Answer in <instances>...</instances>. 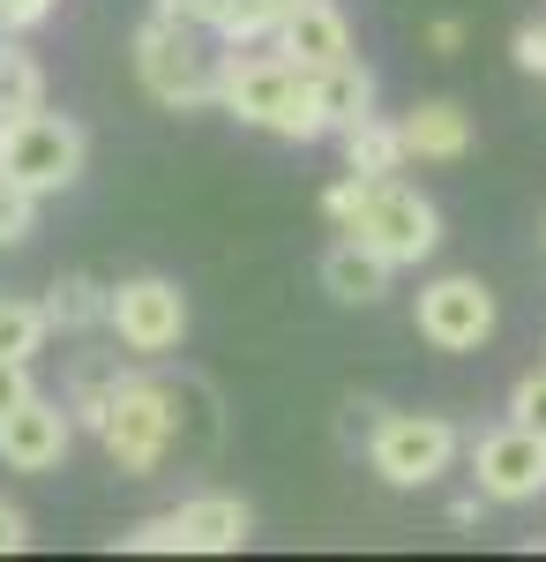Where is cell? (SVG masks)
Instances as JSON below:
<instances>
[{
	"instance_id": "1",
	"label": "cell",
	"mask_w": 546,
	"mask_h": 562,
	"mask_svg": "<svg viewBox=\"0 0 546 562\" xmlns=\"http://www.w3.org/2000/svg\"><path fill=\"white\" fill-rule=\"evenodd\" d=\"M217 105L248 128H270L285 143H322L330 135V113L315 98V76L285 60L277 45H232L217 60Z\"/></svg>"
},
{
	"instance_id": "2",
	"label": "cell",
	"mask_w": 546,
	"mask_h": 562,
	"mask_svg": "<svg viewBox=\"0 0 546 562\" xmlns=\"http://www.w3.org/2000/svg\"><path fill=\"white\" fill-rule=\"evenodd\" d=\"M98 442H105V458L121 465V473H158L172 450V435H180V397L166 383H150V375H113V397H105V413H98Z\"/></svg>"
},
{
	"instance_id": "3",
	"label": "cell",
	"mask_w": 546,
	"mask_h": 562,
	"mask_svg": "<svg viewBox=\"0 0 546 562\" xmlns=\"http://www.w3.org/2000/svg\"><path fill=\"white\" fill-rule=\"evenodd\" d=\"M195 38H203V31L166 23V15H150V23L135 31V83L150 90L166 113H211L217 105V60Z\"/></svg>"
},
{
	"instance_id": "4",
	"label": "cell",
	"mask_w": 546,
	"mask_h": 562,
	"mask_svg": "<svg viewBox=\"0 0 546 562\" xmlns=\"http://www.w3.org/2000/svg\"><path fill=\"white\" fill-rule=\"evenodd\" d=\"M90 135L68 121V113H23V121H0V180L31 188V195H60L83 180Z\"/></svg>"
},
{
	"instance_id": "5",
	"label": "cell",
	"mask_w": 546,
	"mask_h": 562,
	"mask_svg": "<svg viewBox=\"0 0 546 562\" xmlns=\"http://www.w3.org/2000/svg\"><path fill=\"white\" fill-rule=\"evenodd\" d=\"M344 233L360 248H375L382 262L412 270V262H426L442 248V211L426 203L420 188H405V180H367V195H360V211L344 217Z\"/></svg>"
},
{
	"instance_id": "6",
	"label": "cell",
	"mask_w": 546,
	"mask_h": 562,
	"mask_svg": "<svg viewBox=\"0 0 546 562\" xmlns=\"http://www.w3.org/2000/svg\"><path fill=\"white\" fill-rule=\"evenodd\" d=\"M457 450H464V435L442 413H382L375 435H367V465L389 487H434L457 465Z\"/></svg>"
},
{
	"instance_id": "7",
	"label": "cell",
	"mask_w": 546,
	"mask_h": 562,
	"mask_svg": "<svg viewBox=\"0 0 546 562\" xmlns=\"http://www.w3.org/2000/svg\"><path fill=\"white\" fill-rule=\"evenodd\" d=\"M412 323H420V338L434 352H479L487 338H494V323H502V301H494V285H487V278L450 270V278L420 285Z\"/></svg>"
},
{
	"instance_id": "8",
	"label": "cell",
	"mask_w": 546,
	"mask_h": 562,
	"mask_svg": "<svg viewBox=\"0 0 546 562\" xmlns=\"http://www.w3.org/2000/svg\"><path fill=\"white\" fill-rule=\"evenodd\" d=\"M105 330L121 338L127 352H143V360H158L187 338V293L158 278V270H143V278H121L113 285V307H105Z\"/></svg>"
},
{
	"instance_id": "9",
	"label": "cell",
	"mask_w": 546,
	"mask_h": 562,
	"mask_svg": "<svg viewBox=\"0 0 546 562\" xmlns=\"http://www.w3.org/2000/svg\"><path fill=\"white\" fill-rule=\"evenodd\" d=\"M471 487L487 495V503H539L546 495V435L516 428H487L471 442Z\"/></svg>"
},
{
	"instance_id": "10",
	"label": "cell",
	"mask_w": 546,
	"mask_h": 562,
	"mask_svg": "<svg viewBox=\"0 0 546 562\" xmlns=\"http://www.w3.org/2000/svg\"><path fill=\"white\" fill-rule=\"evenodd\" d=\"M68 442H76V413L38 390V397H23V405L0 420V465H8V473H53V465L68 458Z\"/></svg>"
},
{
	"instance_id": "11",
	"label": "cell",
	"mask_w": 546,
	"mask_h": 562,
	"mask_svg": "<svg viewBox=\"0 0 546 562\" xmlns=\"http://www.w3.org/2000/svg\"><path fill=\"white\" fill-rule=\"evenodd\" d=\"M270 45L315 76V68H337V60H352V23H344V8H337V0H299L293 15L277 23V38H270Z\"/></svg>"
},
{
	"instance_id": "12",
	"label": "cell",
	"mask_w": 546,
	"mask_h": 562,
	"mask_svg": "<svg viewBox=\"0 0 546 562\" xmlns=\"http://www.w3.org/2000/svg\"><path fill=\"white\" fill-rule=\"evenodd\" d=\"M172 518H180V555H232L254 540V510L240 495H187Z\"/></svg>"
},
{
	"instance_id": "13",
	"label": "cell",
	"mask_w": 546,
	"mask_h": 562,
	"mask_svg": "<svg viewBox=\"0 0 546 562\" xmlns=\"http://www.w3.org/2000/svg\"><path fill=\"white\" fill-rule=\"evenodd\" d=\"M389 278H397V262H382L375 248H360L352 233L337 240L330 256H322V293L344 307H375L382 293H389Z\"/></svg>"
},
{
	"instance_id": "14",
	"label": "cell",
	"mask_w": 546,
	"mask_h": 562,
	"mask_svg": "<svg viewBox=\"0 0 546 562\" xmlns=\"http://www.w3.org/2000/svg\"><path fill=\"white\" fill-rule=\"evenodd\" d=\"M405 143H412L420 166H457L464 150H471V113L450 105V98H426V105L405 113Z\"/></svg>"
},
{
	"instance_id": "15",
	"label": "cell",
	"mask_w": 546,
	"mask_h": 562,
	"mask_svg": "<svg viewBox=\"0 0 546 562\" xmlns=\"http://www.w3.org/2000/svg\"><path fill=\"white\" fill-rule=\"evenodd\" d=\"M405 166H412V143H405V121H382V113H367V121H352V128H344V173L397 180Z\"/></svg>"
},
{
	"instance_id": "16",
	"label": "cell",
	"mask_w": 546,
	"mask_h": 562,
	"mask_svg": "<svg viewBox=\"0 0 546 562\" xmlns=\"http://www.w3.org/2000/svg\"><path fill=\"white\" fill-rule=\"evenodd\" d=\"M315 98H322V113H330V135H344L352 121L375 113V68H367L360 53L337 60V68H315Z\"/></svg>"
},
{
	"instance_id": "17",
	"label": "cell",
	"mask_w": 546,
	"mask_h": 562,
	"mask_svg": "<svg viewBox=\"0 0 546 562\" xmlns=\"http://www.w3.org/2000/svg\"><path fill=\"white\" fill-rule=\"evenodd\" d=\"M45 105V68L15 45V31H0V121H23Z\"/></svg>"
},
{
	"instance_id": "18",
	"label": "cell",
	"mask_w": 546,
	"mask_h": 562,
	"mask_svg": "<svg viewBox=\"0 0 546 562\" xmlns=\"http://www.w3.org/2000/svg\"><path fill=\"white\" fill-rule=\"evenodd\" d=\"M105 307H113V285H98L90 270H68L53 285L45 315H53V330H90V323H105Z\"/></svg>"
},
{
	"instance_id": "19",
	"label": "cell",
	"mask_w": 546,
	"mask_h": 562,
	"mask_svg": "<svg viewBox=\"0 0 546 562\" xmlns=\"http://www.w3.org/2000/svg\"><path fill=\"white\" fill-rule=\"evenodd\" d=\"M45 338H53V315H45V301L0 293V360H38Z\"/></svg>"
},
{
	"instance_id": "20",
	"label": "cell",
	"mask_w": 546,
	"mask_h": 562,
	"mask_svg": "<svg viewBox=\"0 0 546 562\" xmlns=\"http://www.w3.org/2000/svg\"><path fill=\"white\" fill-rule=\"evenodd\" d=\"M277 23H285V15H277L270 0H225V15H217V45H225V53H232V45H270V38H277Z\"/></svg>"
},
{
	"instance_id": "21",
	"label": "cell",
	"mask_w": 546,
	"mask_h": 562,
	"mask_svg": "<svg viewBox=\"0 0 546 562\" xmlns=\"http://www.w3.org/2000/svg\"><path fill=\"white\" fill-rule=\"evenodd\" d=\"M38 203L31 188H15V180H0V248H23L31 233H38Z\"/></svg>"
},
{
	"instance_id": "22",
	"label": "cell",
	"mask_w": 546,
	"mask_h": 562,
	"mask_svg": "<svg viewBox=\"0 0 546 562\" xmlns=\"http://www.w3.org/2000/svg\"><path fill=\"white\" fill-rule=\"evenodd\" d=\"M509 420H516V428H532V435H546V368L516 375V390H509Z\"/></svg>"
},
{
	"instance_id": "23",
	"label": "cell",
	"mask_w": 546,
	"mask_h": 562,
	"mask_svg": "<svg viewBox=\"0 0 546 562\" xmlns=\"http://www.w3.org/2000/svg\"><path fill=\"white\" fill-rule=\"evenodd\" d=\"M113 375H121V368H113ZM113 375H105V368H83V375H76V390H68V413H76L83 428H98V413H105V397H113Z\"/></svg>"
},
{
	"instance_id": "24",
	"label": "cell",
	"mask_w": 546,
	"mask_h": 562,
	"mask_svg": "<svg viewBox=\"0 0 546 562\" xmlns=\"http://www.w3.org/2000/svg\"><path fill=\"white\" fill-rule=\"evenodd\" d=\"M121 548H135V555H180V518H143L135 532H121Z\"/></svg>"
},
{
	"instance_id": "25",
	"label": "cell",
	"mask_w": 546,
	"mask_h": 562,
	"mask_svg": "<svg viewBox=\"0 0 546 562\" xmlns=\"http://www.w3.org/2000/svg\"><path fill=\"white\" fill-rule=\"evenodd\" d=\"M150 15H166V23H187V31H211V38H217V15H225V0H150Z\"/></svg>"
},
{
	"instance_id": "26",
	"label": "cell",
	"mask_w": 546,
	"mask_h": 562,
	"mask_svg": "<svg viewBox=\"0 0 546 562\" xmlns=\"http://www.w3.org/2000/svg\"><path fill=\"white\" fill-rule=\"evenodd\" d=\"M509 60H516L524 76H546V23H524V31L509 38Z\"/></svg>"
},
{
	"instance_id": "27",
	"label": "cell",
	"mask_w": 546,
	"mask_h": 562,
	"mask_svg": "<svg viewBox=\"0 0 546 562\" xmlns=\"http://www.w3.org/2000/svg\"><path fill=\"white\" fill-rule=\"evenodd\" d=\"M23 397H38V383H31V360H0V420H8Z\"/></svg>"
},
{
	"instance_id": "28",
	"label": "cell",
	"mask_w": 546,
	"mask_h": 562,
	"mask_svg": "<svg viewBox=\"0 0 546 562\" xmlns=\"http://www.w3.org/2000/svg\"><path fill=\"white\" fill-rule=\"evenodd\" d=\"M53 8H60V0H0V31H15V38H23V31H38Z\"/></svg>"
},
{
	"instance_id": "29",
	"label": "cell",
	"mask_w": 546,
	"mask_h": 562,
	"mask_svg": "<svg viewBox=\"0 0 546 562\" xmlns=\"http://www.w3.org/2000/svg\"><path fill=\"white\" fill-rule=\"evenodd\" d=\"M23 548H31V518L15 503H0V555H23Z\"/></svg>"
},
{
	"instance_id": "30",
	"label": "cell",
	"mask_w": 546,
	"mask_h": 562,
	"mask_svg": "<svg viewBox=\"0 0 546 562\" xmlns=\"http://www.w3.org/2000/svg\"><path fill=\"white\" fill-rule=\"evenodd\" d=\"M426 45H434V53H457V45H464V23H457V15H434V23H426Z\"/></svg>"
},
{
	"instance_id": "31",
	"label": "cell",
	"mask_w": 546,
	"mask_h": 562,
	"mask_svg": "<svg viewBox=\"0 0 546 562\" xmlns=\"http://www.w3.org/2000/svg\"><path fill=\"white\" fill-rule=\"evenodd\" d=\"M270 8H277V15H293V8H299V0H270Z\"/></svg>"
}]
</instances>
